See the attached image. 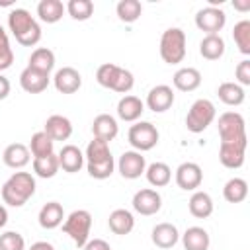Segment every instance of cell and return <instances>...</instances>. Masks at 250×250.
<instances>
[{"mask_svg":"<svg viewBox=\"0 0 250 250\" xmlns=\"http://www.w3.org/2000/svg\"><path fill=\"white\" fill-rule=\"evenodd\" d=\"M84 160H86V170L94 180H105L115 170V160L109 150V143L96 137L88 143Z\"/></svg>","mask_w":250,"mask_h":250,"instance_id":"6da1fadb","label":"cell"},{"mask_svg":"<svg viewBox=\"0 0 250 250\" xmlns=\"http://www.w3.org/2000/svg\"><path fill=\"white\" fill-rule=\"evenodd\" d=\"M8 29L23 47H33L41 41V25L25 8H14L8 14Z\"/></svg>","mask_w":250,"mask_h":250,"instance_id":"7a4b0ae2","label":"cell"},{"mask_svg":"<svg viewBox=\"0 0 250 250\" xmlns=\"http://www.w3.org/2000/svg\"><path fill=\"white\" fill-rule=\"evenodd\" d=\"M35 178L29 172H14L2 186V201L10 207H21L35 193Z\"/></svg>","mask_w":250,"mask_h":250,"instance_id":"3957f363","label":"cell"},{"mask_svg":"<svg viewBox=\"0 0 250 250\" xmlns=\"http://www.w3.org/2000/svg\"><path fill=\"white\" fill-rule=\"evenodd\" d=\"M96 80L100 86L104 88H109L113 92H119V94H129L131 88L135 86V76L131 70L119 66V64H113V62H104L98 66L96 70Z\"/></svg>","mask_w":250,"mask_h":250,"instance_id":"277c9868","label":"cell"},{"mask_svg":"<svg viewBox=\"0 0 250 250\" xmlns=\"http://www.w3.org/2000/svg\"><path fill=\"white\" fill-rule=\"evenodd\" d=\"M158 51L166 64H180L186 57V31L182 27H168L160 35Z\"/></svg>","mask_w":250,"mask_h":250,"instance_id":"5b68a950","label":"cell"},{"mask_svg":"<svg viewBox=\"0 0 250 250\" xmlns=\"http://www.w3.org/2000/svg\"><path fill=\"white\" fill-rule=\"evenodd\" d=\"M221 143H232V145H248L246 137V121L238 111H225L219 115L217 121Z\"/></svg>","mask_w":250,"mask_h":250,"instance_id":"8992f818","label":"cell"},{"mask_svg":"<svg viewBox=\"0 0 250 250\" xmlns=\"http://www.w3.org/2000/svg\"><path fill=\"white\" fill-rule=\"evenodd\" d=\"M90 229L92 215L86 209H74L62 223V232L68 234L78 248H84V244L90 240Z\"/></svg>","mask_w":250,"mask_h":250,"instance_id":"52a82bcc","label":"cell"},{"mask_svg":"<svg viewBox=\"0 0 250 250\" xmlns=\"http://www.w3.org/2000/svg\"><path fill=\"white\" fill-rule=\"evenodd\" d=\"M215 115H217L215 104L207 98H199L191 104L186 115V127L189 133H203L215 121Z\"/></svg>","mask_w":250,"mask_h":250,"instance_id":"ba28073f","label":"cell"},{"mask_svg":"<svg viewBox=\"0 0 250 250\" xmlns=\"http://www.w3.org/2000/svg\"><path fill=\"white\" fill-rule=\"evenodd\" d=\"M158 139H160V133L150 121H135L127 133V141L137 152L152 150L158 145Z\"/></svg>","mask_w":250,"mask_h":250,"instance_id":"9c48e42d","label":"cell"},{"mask_svg":"<svg viewBox=\"0 0 250 250\" xmlns=\"http://www.w3.org/2000/svg\"><path fill=\"white\" fill-rule=\"evenodd\" d=\"M227 23V14L225 10L217 8V6H207L201 8L195 14V25L199 31H205L207 35H219V31L225 27Z\"/></svg>","mask_w":250,"mask_h":250,"instance_id":"30bf717a","label":"cell"},{"mask_svg":"<svg viewBox=\"0 0 250 250\" xmlns=\"http://www.w3.org/2000/svg\"><path fill=\"white\" fill-rule=\"evenodd\" d=\"M117 170L119 174L125 178V180H137L145 174L146 170V160L143 156V152H137V150H125L119 160H117Z\"/></svg>","mask_w":250,"mask_h":250,"instance_id":"8fae6325","label":"cell"},{"mask_svg":"<svg viewBox=\"0 0 250 250\" xmlns=\"http://www.w3.org/2000/svg\"><path fill=\"white\" fill-rule=\"evenodd\" d=\"M174 180L180 189L184 191H195L203 182V170L197 162H182L176 168Z\"/></svg>","mask_w":250,"mask_h":250,"instance_id":"7c38bea8","label":"cell"},{"mask_svg":"<svg viewBox=\"0 0 250 250\" xmlns=\"http://www.w3.org/2000/svg\"><path fill=\"white\" fill-rule=\"evenodd\" d=\"M133 209L139 213V215H145V217H150V215H156L162 207V195L156 191V189H150V188H143L139 189L135 195H133V201H131Z\"/></svg>","mask_w":250,"mask_h":250,"instance_id":"4fadbf2b","label":"cell"},{"mask_svg":"<svg viewBox=\"0 0 250 250\" xmlns=\"http://www.w3.org/2000/svg\"><path fill=\"white\" fill-rule=\"evenodd\" d=\"M174 100H176V96H174L172 86H168V84H156V86H152L148 90L145 105L150 111H154V113H164V111H168L172 107Z\"/></svg>","mask_w":250,"mask_h":250,"instance_id":"5bb4252c","label":"cell"},{"mask_svg":"<svg viewBox=\"0 0 250 250\" xmlns=\"http://www.w3.org/2000/svg\"><path fill=\"white\" fill-rule=\"evenodd\" d=\"M53 86L59 94H74L82 86V74L72 66H62L55 72Z\"/></svg>","mask_w":250,"mask_h":250,"instance_id":"9a60e30c","label":"cell"},{"mask_svg":"<svg viewBox=\"0 0 250 250\" xmlns=\"http://www.w3.org/2000/svg\"><path fill=\"white\" fill-rule=\"evenodd\" d=\"M49 82H51V76L47 72L35 70L31 66H25L20 72V86L27 94H41V92H45Z\"/></svg>","mask_w":250,"mask_h":250,"instance_id":"2e32d148","label":"cell"},{"mask_svg":"<svg viewBox=\"0 0 250 250\" xmlns=\"http://www.w3.org/2000/svg\"><path fill=\"white\" fill-rule=\"evenodd\" d=\"M150 240L154 246L162 248V250H168V248H174L180 240V232H178V227L172 225V223H158L152 227L150 230Z\"/></svg>","mask_w":250,"mask_h":250,"instance_id":"e0dca14e","label":"cell"},{"mask_svg":"<svg viewBox=\"0 0 250 250\" xmlns=\"http://www.w3.org/2000/svg\"><path fill=\"white\" fill-rule=\"evenodd\" d=\"M143 111H145V102H143L141 98H137V96L127 94V96H123V98L117 102V117H119L121 121L135 123V121L141 119Z\"/></svg>","mask_w":250,"mask_h":250,"instance_id":"ac0fdd59","label":"cell"},{"mask_svg":"<svg viewBox=\"0 0 250 250\" xmlns=\"http://www.w3.org/2000/svg\"><path fill=\"white\" fill-rule=\"evenodd\" d=\"M57 158H59V168H62L64 172H68V174H74V172H80V168L84 166V152L76 146V145H64L61 150H59V154H57Z\"/></svg>","mask_w":250,"mask_h":250,"instance_id":"d6986e66","label":"cell"},{"mask_svg":"<svg viewBox=\"0 0 250 250\" xmlns=\"http://www.w3.org/2000/svg\"><path fill=\"white\" fill-rule=\"evenodd\" d=\"M92 133L96 139H102L105 143L113 141L119 133V125H117V119L109 113H100L94 117L92 121Z\"/></svg>","mask_w":250,"mask_h":250,"instance_id":"ffe728a7","label":"cell"},{"mask_svg":"<svg viewBox=\"0 0 250 250\" xmlns=\"http://www.w3.org/2000/svg\"><path fill=\"white\" fill-rule=\"evenodd\" d=\"M62 219H64V209H62V205L59 201L45 203L39 209V215H37L39 227L45 229V230H53V229L61 227L62 225Z\"/></svg>","mask_w":250,"mask_h":250,"instance_id":"44dd1931","label":"cell"},{"mask_svg":"<svg viewBox=\"0 0 250 250\" xmlns=\"http://www.w3.org/2000/svg\"><path fill=\"white\" fill-rule=\"evenodd\" d=\"M174 88L180 92H193L201 86V72L193 66H182L172 76Z\"/></svg>","mask_w":250,"mask_h":250,"instance_id":"7402d4cb","label":"cell"},{"mask_svg":"<svg viewBox=\"0 0 250 250\" xmlns=\"http://www.w3.org/2000/svg\"><path fill=\"white\" fill-rule=\"evenodd\" d=\"M43 131L51 137L53 143H55V141H66V139H70V135H72V123H70L68 117L55 113V115L47 117Z\"/></svg>","mask_w":250,"mask_h":250,"instance_id":"603a6c76","label":"cell"},{"mask_svg":"<svg viewBox=\"0 0 250 250\" xmlns=\"http://www.w3.org/2000/svg\"><path fill=\"white\" fill-rule=\"evenodd\" d=\"M246 156V145H232V143H221L219 146V160L225 168L236 170L244 164Z\"/></svg>","mask_w":250,"mask_h":250,"instance_id":"cb8c5ba5","label":"cell"},{"mask_svg":"<svg viewBox=\"0 0 250 250\" xmlns=\"http://www.w3.org/2000/svg\"><path fill=\"white\" fill-rule=\"evenodd\" d=\"M2 160H4V164H6L8 168L20 170V168H23V166L29 164L31 152H29V148H27L25 145H21V143H12V145H8V146L4 148Z\"/></svg>","mask_w":250,"mask_h":250,"instance_id":"d4e9b609","label":"cell"},{"mask_svg":"<svg viewBox=\"0 0 250 250\" xmlns=\"http://www.w3.org/2000/svg\"><path fill=\"white\" fill-rule=\"evenodd\" d=\"M107 227L113 234L125 236L135 229V217L129 209H113L107 217Z\"/></svg>","mask_w":250,"mask_h":250,"instance_id":"484cf974","label":"cell"},{"mask_svg":"<svg viewBox=\"0 0 250 250\" xmlns=\"http://www.w3.org/2000/svg\"><path fill=\"white\" fill-rule=\"evenodd\" d=\"M188 209L195 219H207L213 213V199L207 191L195 189L188 201Z\"/></svg>","mask_w":250,"mask_h":250,"instance_id":"4316f807","label":"cell"},{"mask_svg":"<svg viewBox=\"0 0 250 250\" xmlns=\"http://www.w3.org/2000/svg\"><path fill=\"white\" fill-rule=\"evenodd\" d=\"M182 244L186 250H209L211 238L203 227H189L182 234Z\"/></svg>","mask_w":250,"mask_h":250,"instance_id":"83f0119b","label":"cell"},{"mask_svg":"<svg viewBox=\"0 0 250 250\" xmlns=\"http://www.w3.org/2000/svg\"><path fill=\"white\" fill-rule=\"evenodd\" d=\"M227 51L225 39L221 35H205L199 43V55L207 61H219Z\"/></svg>","mask_w":250,"mask_h":250,"instance_id":"f1b7e54d","label":"cell"},{"mask_svg":"<svg viewBox=\"0 0 250 250\" xmlns=\"http://www.w3.org/2000/svg\"><path fill=\"white\" fill-rule=\"evenodd\" d=\"M145 176H146V182L152 188H164L172 180V170L166 162H152V164L146 166Z\"/></svg>","mask_w":250,"mask_h":250,"instance_id":"f546056e","label":"cell"},{"mask_svg":"<svg viewBox=\"0 0 250 250\" xmlns=\"http://www.w3.org/2000/svg\"><path fill=\"white\" fill-rule=\"evenodd\" d=\"M27 66L51 74V70L55 68V53L51 49H47V47H37V49L31 51Z\"/></svg>","mask_w":250,"mask_h":250,"instance_id":"4dcf8cb0","label":"cell"},{"mask_svg":"<svg viewBox=\"0 0 250 250\" xmlns=\"http://www.w3.org/2000/svg\"><path fill=\"white\" fill-rule=\"evenodd\" d=\"M64 4L61 0H41L37 4V16L45 23H57L64 14Z\"/></svg>","mask_w":250,"mask_h":250,"instance_id":"1f68e13d","label":"cell"},{"mask_svg":"<svg viewBox=\"0 0 250 250\" xmlns=\"http://www.w3.org/2000/svg\"><path fill=\"white\" fill-rule=\"evenodd\" d=\"M217 96H219V100L225 105H240L244 102V98H246L244 88L238 86L236 82H223V84H219Z\"/></svg>","mask_w":250,"mask_h":250,"instance_id":"d6a6232c","label":"cell"},{"mask_svg":"<svg viewBox=\"0 0 250 250\" xmlns=\"http://www.w3.org/2000/svg\"><path fill=\"white\" fill-rule=\"evenodd\" d=\"M29 152L33 158H43V156H49L55 152V143L51 141V137L45 133V131H37L31 135V141H29Z\"/></svg>","mask_w":250,"mask_h":250,"instance_id":"836d02e7","label":"cell"},{"mask_svg":"<svg viewBox=\"0 0 250 250\" xmlns=\"http://www.w3.org/2000/svg\"><path fill=\"white\" fill-rule=\"evenodd\" d=\"M248 195V184L244 178H230L223 186V197L229 203H242Z\"/></svg>","mask_w":250,"mask_h":250,"instance_id":"e575fe53","label":"cell"},{"mask_svg":"<svg viewBox=\"0 0 250 250\" xmlns=\"http://www.w3.org/2000/svg\"><path fill=\"white\" fill-rule=\"evenodd\" d=\"M31 166H33V174L39 176V178H45V180L47 178H55L57 172L61 170L59 168V158H57L55 152L49 154V156H43V158H33Z\"/></svg>","mask_w":250,"mask_h":250,"instance_id":"d590c367","label":"cell"},{"mask_svg":"<svg viewBox=\"0 0 250 250\" xmlns=\"http://www.w3.org/2000/svg\"><path fill=\"white\" fill-rule=\"evenodd\" d=\"M115 14L121 21L125 23H133L141 18L143 14V4L139 0H119L115 6Z\"/></svg>","mask_w":250,"mask_h":250,"instance_id":"8d00e7d4","label":"cell"},{"mask_svg":"<svg viewBox=\"0 0 250 250\" xmlns=\"http://www.w3.org/2000/svg\"><path fill=\"white\" fill-rule=\"evenodd\" d=\"M64 10L68 12V16L76 21H86L92 18L94 14V2L92 0H68Z\"/></svg>","mask_w":250,"mask_h":250,"instance_id":"74e56055","label":"cell"},{"mask_svg":"<svg viewBox=\"0 0 250 250\" xmlns=\"http://www.w3.org/2000/svg\"><path fill=\"white\" fill-rule=\"evenodd\" d=\"M232 39L242 55H250V20H240L232 27Z\"/></svg>","mask_w":250,"mask_h":250,"instance_id":"f35d334b","label":"cell"},{"mask_svg":"<svg viewBox=\"0 0 250 250\" xmlns=\"http://www.w3.org/2000/svg\"><path fill=\"white\" fill-rule=\"evenodd\" d=\"M14 62V51L10 47V39H8V33L4 29V25L0 23V72L10 68Z\"/></svg>","mask_w":250,"mask_h":250,"instance_id":"ab89813d","label":"cell"},{"mask_svg":"<svg viewBox=\"0 0 250 250\" xmlns=\"http://www.w3.org/2000/svg\"><path fill=\"white\" fill-rule=\"evenodd\" d=\"M0 250H25V240L16 230H6L0 234Z\"/></svg>","mask_w":250,"mask_h":250,"instance_id":"60d3db41","label":"cell"},{"mask_svg":"<svg viewBox=\"0 0 250 250\" xmlns=\"http://www.w3.org/2000/svg\"><path fill=\"white\" fill-rule=\"evenodd\" d=\"M234 74H236V84L238 86H242V88L250 86V61L248 59L240 61L234 68Z\"/></svg>","mask_w":250,"mask_h":250,"instance_id":"b9f144b4","label":"cell"},{"mask_svg":"<svg viewBox=\"0 0 250 250\" xmlns=\"http://www.w3.org/2000/svg\"><path fill=\"white\" fill-rule=\"evenodd\" d=\"M84 250H111L109 242H105L104 238H90L84 244Z\"/></svg>","mask_w":250,"mask_h":250,"instance_id":"7bdbcfd3","label":"cell"},{"mask_svg":"<svg viewBox=\"0 0 250 250\" xmlns=\"http://www.w3.org/2000/svg\"><path fill=\"white\" fill-rule=\"evenodd\" d=\"M10 90H12L10 80H8L4 74H0V100H6L8 94H10Z\"/></svg>","mask_w":250,"mask_h":250,"instance_id":"ee69618b","label":"cell"},{"mask_svg":"<svg viewBox=\"0 0 250 250\" xmlns=\"http://www.w3.org/2000/svg\"><path fill=\"white\" fill-rule=\"evenodd\" d=\"M29 250H55V246L51 242H47V240H37V242L31 244Z\"/></svg>","mask_w":250,"mask_h":250,"instance_id":"f6af8a7d","label":"cell"},{"mask_svg":"<svg viewBox=\"0 0 250 250\" xmlns=\"http://www.w3.org/2000/svg\"><path fill=\"white\" fill-rule=\"evenodd\" d=\"M232 6H234L236 10H240V12H248V10H250V0H234Z\"/></svg>","mask_w":250,"mask_h":250,"instance_id":"bcb514c9","label":"cell"},{"mask_svg":"<svg viewBox=\"0 0 250 250\" xmlns=\"http://www.w3.org/2000/svg\"><path fill=\"white\" fill-rule=\"evenodd\" d=\"M6 223H8V209L0 203V229H4Z\"/></svg>","mask_w":250,"mask_h":250,"instance_id":"7dc6e473","label":"cell"}]
</instances>
